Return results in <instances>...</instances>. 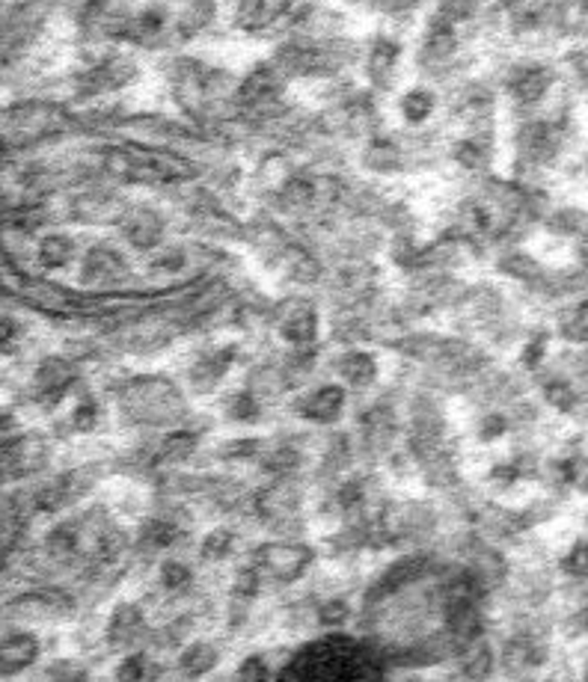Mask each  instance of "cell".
Masks as SVG:
<instances>
[{
  "mask_svg": "<svg viewBox=\"0 0 588 682\" xmlns=\"http://www.w3.org/2000/svg\"><path fill=\"white\" fill-rule=\"evenodd\" d=\"M381 650L363 638L327 632L291 655L277 682H383Z\"/></svg>",
  "mask_w": 588,
  "mask_h": 682,
  "instance_id": "cell-1",
  "label": "cell"
},
{
  "mask_svg": "<svg viewBox=\"0 0 588 682\" xmlns=\"http://www.w3.org/2000/svg\"><path fill=\"white\" fill-rule=\"evenodd\" d=\"M116 406L122 422L143 431H176L187 427V406L182 389L161 374H141V378L122 380L116 389Z\"/></svg>",
  "mask_w": 588,
  "mask_h": 682,
  "instance_id": "cell-2",
  "label": "cell"
},
{
  "mask_svg": "<svg viewBox=\"0 0 588 682\" xmlns=\"http://www.w3.org/2000/svg\"><path fill=\"white\" fill-rule=\"evenodd\" d=\"M81 600L65 585H33L28 590L12 593L3 606V618L10 627H60L65 620L78 618Z\"/></svg>",
  "mask_w": 588,
  "mask_h": 682,
  "instance_id": "cell-3",
  "label": "cell"
},
{
  "mask_svg": "<svg viewBox=\"0 0 588 682\" xmlns=\"http://www.w3.org/2000/svg\"><path fill=\"white\" fill-rule=\"evenodd\" d=\"M316 546L300 540V537H280V540H265V544L252 546L247 561L256 567V572L265 581V588H289L298 585L309 576V570L316 567Z\"/></svg>",
  "mask_w": 588,
  "mask_h": 682,
  "instance_id": "cell-4",
  "label": "cell"
},
{
  "mask_svg": "<svg viewBox=\"0 0 588 682\" xmlns=\"http://www.w3.org/2000/svg\"><path fill=\"white\" fill-rule=\"evenodd\" d=\"M65 128V113L54 104L30 102L16 104L3 113V140L10 146H28V143H39V140L54 137Z\"/></svg>",
  "mask_w": 588,
  "mask_h": 682,
  "instance_id": "cell-5",
  "label": "cell"
},
{
  "mask_svg": "<svg viewBox=\"0 0 588 682\" xmlns=\"http://www.w3.org/2000/svg\"><path fill=\"white\" fill-rule=\"evenodd\" d=\"M268 321L289 348H316L318 332H321V314L309 297H286L268 309Z\"/></svg>",
  "mask_w": 588,
  "mask_h": 682,
  "instance_id": "cell-6",
  "label": "cell"
},
{
  "mask_svg": "<svg viewBox=\"0 0 588 682\" xmlns=\"http://www.w3.org/2000/svg\"><path fill=\"white\" fill-rule=\"evenodd\" d=\"M152 623L149 614L141 602H120L116 609L107 614L102 629L104 644L111 647L113 653H131V650H143L152 644Z\"/></svg>",
  "mask_w": 588,
  "mask_h": 682,
  "instance_id": "cell-7",
  "label": "cell"
},
{
  "mask_svg": "<svg viewBox=\"0 0 588 682\" xmlns=\"http://www.w3.org/2000/svg\"><path fill=\"white\" fill-rule=\"evenodd\" d=\"M81 383V369L69 356H45L30 374V401L39 406H56Z\"/></svg>",
  "mask_w": 588,
  "mask_h": 682,
  "instance_id": "cell-8",
  "label": "cell"
},
{
  "mask_svg": "<svg viewBox=\"0 0 588 682\" xmlns=\"http://www.w3.org/2000/svg\"><path fill=\"white\" fill-rule=\"evenodd\" d=\"M51 463V445L39 434L19 431L16 436L3 440V480L19 484V480L39 478Z\"/></svg>",
  "mask_w": 588,
  "mask_h": 682,
  "instance_id": "cell-9",
  "label": "cell"
},
{
  "mask_svg": "<svg viewBox=\"0 0 588 682\" xmlns=\"http://www.w3.org/2000/svg\"><path fill=\"white\" fill-rule=\"evenodd\" d=\"M78 277L86 291H120L131 277L128 259L111 244H95L81 256Z\"/></svg>",
  "mask_w": 588,
  "mask_h": 682,
  "instance_id": "cell-10",
  "label": "cell"
},
{
  "mask_svg": "<svg viewBox=\"0 0 588 682\" xmlns=\"http://www.w3.org/2000/svg\"><path fill=\"white\" fill-rule=\"evenodd\" d=\"M348 389L342 383H321L295 401V415L316 427H333L345 415Z\"/></svg>",
  "mask_w": 588,
  "mask_h": 682,
  "instance_id": "cell-11",
  "label": "cell"
},
{
  "mask_svg": "<svg viewBox=\"0 0 588 682\" xmlns=\"http://www.w3.org/2000/svg\"><path fill=\"white\" fill-rule=\"evenodd\" d=\"M3 662H0V673L3 680H16L24 671H30L42 655V638L37 636V629L10 627L3 632Z\"/></svg>",
  "mask_w": 588,
  "mask_h": 682,
  "instance_id": "cell-12",
  "label": "cell"
},
{
  "mask_svg": "<svg viewBox=\"0 0 588 682\" xmlns=\"http://www.w3.org/2000/svg\"><path fill=\"white\" fill-rule=\"evenodd\" d=\"M122 238L131 249H141V252H158L164 247V235H167V220L161 217L155 208H131L125 211L120 223Z\"/></svg>",
  "mask_w": 588,
  "mask_h": 682,
  "instance_id": "cell-13",
  "label": "cell"
},
{
  "mask_svg": "<svg viewBox=\"0 0 588 682\" xmlns=\"http://www.w3.org/2000/svg\"><path fill=\"white\" fill-rule=\"evenodd\" d=\"M238 360V348L235 344H224V348H212V351H203L194 360V365L187 369V378H190V386L199 395H208L215 392L224 378L229 374V369Z\"/></svg>",
  "mask_w": 588,
  "mask_h": 682,
  "instance_id": "cell-14",
  "label": "cell"
},
{
  "mask_svg": "<svg viewBox=\"0 0 588 682\" xmlns=\"http://www.w3.org/2000/svg\"><path fill=\"white\" fill-rule=\"evenodd\" d=\"M333 374L345 389H372L381 378V365L374 360V353L363 351V348H351V351H342L333 360Z\"/></svg>",
  "mask_w": 588,
  "mask_h": 682,
  "instance_id": "cell-15",
  "label": "cell"
},
{
  "mask_svg": "<svg viewBox=\"0 0 588 682\" xmlns=\"http://www.w3.org/2000/svg\"><path fill=\"white\" fill-rule=\"evenodd\" d=\"M520 148L523 155L529 157L533 164H553L561 152V128L559 122L538 120L529 122L520 134Z\"/></svg>",
  "mask_w": 588,
  "mask_h": 682,
  "instance_id": "cell-16",
  "label": "cell"
},
{
  "mask_svg": "<svg viewBox=\"0 0 588 682\" xmlns=\"http://www.w3.org/2000/svg\"><path fill=\"white\" fill-rule=\"evenodd\" d=\"M220 664V647L208 638H190L182 650H176V673L182 680H203L208 673H215Z\"/></svg>",
  "mask_w": 588,
  "mask_h": 682,
  "instance_id": "cell-17",
  "label": "cell"
},
{
  "mask_svg": "<svg viewBox=\"0 0 588 682\" xmlns=\"http://www.w3.org/2000/svg\"><path fill=\"white\" fill-rule=\"evenodd\" d=\"M553 83H556V72L550 65H523V69H514L512 78H508V93L517 104H538L544 95L550 93Z\"/></svg>",
  "mask_w": 588,
  "mask_h": 682,
  "instance_id": "cell-18",
  "label": "cell"
},
{
  "mask_svg": "<svg viewBox=\"0 0 588 682\" xmlns=\"http://www.w3.org/2000/svg\"><path fill=\"white\" fill-rule=\"evenodd\" d=\"M78 259H81V249H78V240L72 235L51 231V235L39 238L37 261L42 270H65L72 268Z\"/></svg>",
  "mask_w": 588,
  "mask_h": 682,
  "instance_id": "cell-19",
  "label": "cell"
},
{
  "mask_svg": "<svg viewBox=\"0 0 588 682\" xmlns=\"http://www.w3.org/2000/svg\"><path fill=\"white\" fill-rule=\"evenodd\" d=\"M291 10V0H238V12L235 21L241 30H265L271 28L274 21L280 19L282 12Z\"/></svg>",
  "mask_w": 588,
  "mask_h": 682,
  "instance_id": "cell-20",
  "label": "cell"
},
{
  "mask_svg": "<svg viewBox=\"0 0 588 682\" xmlns=\"http://www.w3.org/2000/svg\"><path fill=\"white\" fill-rule=\"evenodd\" d=\"M360 614V609H354V602L348 597H324V600L312 602V618H316V627H321L324 632H342L345 627H351Z\"/></svg>",
  "mask_w": 588,
  "mask_h": 682,
  "instance_id": "cell-21",
  "label": "cell"
},
{
  "mask_svg": "<svg viewBox=\"0 0 588 682\" xmlns=\"http://www.w3.org/2000/svg\"><path fill=\"white\" fill-rule=\"evenodd\" d=\"M399 60H402L399 42H392V39L386 37L374 39L372 48H369V60H365V72H369V78H372L378 86H386V83L395 78Z\"/></svg>",
  "mask_w": 588,
  "mask_h": 682,
  "instance_id": "cell-22",
  "label": "cell"
},
{
  "mask_svg": "<svg viewBox=\"0 0 588 682\" xmlns=\"http://www.w3.org/2000/svg\"><path fill=\"white\" fill-rule=\"evenodd\" d=\"M113 676H116V682H158L161 664L149 653V647H143V650H131L122 655Z\"/></svg>",
  "mask_w": 588,
  "mask_h": 682,
  "instance_id": "cell-23",
  "label": "cell"
},
{
  "mask_svg": "<svg viewBox=\"0 0 588 682\" xmlns=\"http://www.w3.org/2000/svg\"><path fill=\"white\" fill-rule=\"evenodd\" d=\"M235 552H238V535L229 526H215L212 531H206V537L196 546L199 561L208 564V567L226 564Z\"/></svg>",
  "mask_w": 588,
  "mask_h": 682,
  "instance_id": "cell-24",
  "label": "cell"
},
{
  "mask_svg": "<svg viewBox=\"0 0 588 682\" xmlns=\"http://www.w3.org/2000/svg\"><path fill=\"white\" fill-rule=\"evenodd\" d=\"M556 330L565 341L577 344V348H588V297L574 300L556 314Z\"/></svg>",
  "mask_w": 588,
  "mask_h": 682,
  "instance_id": "cell-25",
  "label": "cell"
},
{
  "mask_svg": "<svg viewBox=\"0 0 588 682\" xmlns=\"http://www.w3.org/2000/svg\"><path fill=\"white\" fill-rule=\"evenodd\" d=\"M215 12H217L215 0H187V7L178 12V19L173 28H176V33L182 39H190L215 21Z\"/></svg>",
  "mask_w": 588,
  "mask_h": 682,
  "instance_id": "cell-26",
  "label": "cell"
},
{
  "mask_svg": "<svg viewBox=\"0 0 588 682\" xmlns=\"http://www.w3.org/2000/svg\"><path fill=\"white\" fill-rule=\"evenodd\" d=\"M434 107H437V95L425 90V86H416L411 93H404L402 99V116L408 125H425Z\"/></svg>",
  "mask_w": 588,
  "mask_h": 682,
  "instance_id": "cell-27",
  "label": "cell"
},
{
  "mask_svg": "<svg viewBox=\"0 0 588 682\" xmlns=\"http://www.w3.org/2000/svg\"><path fill=\"white\" fill-rule=\"evenodd\" d=\"M102 418H104L102 401L93 395H84V397H78L75 410H72V415H69V424H72V431H75V434H93V431L102 427Z\"/></svg>",
  "mask_w": 588,
  "mask_h": 682,
  "instance_id": "cell-28",
  "label": "cell"
},
{
  "mask_svg": "<svg viewBox=\"0 0 588 682\" xmlns=\"http://www.w3.org/2000/svg\"><path fill=\"white\" fill-rule=\"evenodd\" d=\"M559 570L568 576L574 585H588V537L574 540L559 558Z\"/></svg>",
  "mask_w": 588,
  "mask_h": 682,
  "instance_id": "cell-29",
  "label": "cell"
},
{
  "mask_svg": "<svg viewBox=\"0 0 588 682\" xmlns=\"http://www.w3.org/2000/svg\"><path fill=\"white\" fill-rule=\"evenodd\" d=\"M235 682H277L274 680L271 662L261 653H252L241 659L238 671H235Z\"/></svg>",
  "mask_w": 588,
  "mask_h": 682,
  "instance_id": "cell-30",
  "label": "cell"
},
{
  "mask_svg": "<svg viewBox=\"0 0 588 682\" xmlns=\"http://www.w3.org/2000/svg\"><path fill=\"white\" fill-rule=\"evenodd\" d=\"M455 157L467 166V169H478L482 164H487L491 146H487L485 140H464V143L455 148Z\"/></svg>",
  "mask_w": 588,
  "mask_h": 682,
  "instance_id": "cell-31",
  "label": "cell"
},
{
  "mask_svg": "<svg viewBox=\"0 0 588 682\" xmlns=\"http://www.w3.org/2000/svg\"><path fill=\"white\" fill-rule=\"evenodd\" d=\"M577 627L586 629V632H588V602L577 606Z\"/></svg>",
  "mask_w": 588,
  "mask_h": 682,
  "instance_id": "cell-32",
  "label": "cell"
},
{
  "mask_svg": "<svg viewBox=\"0 0 588 682\" xmlns=\"http://www.w3.org/2000/svg\"><path fill=\"white\" fill-rule=\"evenodd\" d=\"M582 682H588V653H586V662H582Z\"/></svg>",
  "mask_w": 588,
  "mask_h": 682,
  "instance_id": "cell-33",
  "label": "cell"
},
{
  "mask_svg": "<svg viewBox=\"0 0 588 682\" xmlns=\"http://www.w3.org/2000/svg\"><path fill=\"white\" fill-rule=\"evenodd\" d=\"M579 7H582V10H588V0H577Z\"/></svg>",
  "mask_w": 588,
  "mask_h": 682,
  "instance_id": "cell-34",
  "label": "cell"
},
{
  "mask_svg": "<svg viewBox=\"0 0 588 682\" xmlns=\"http://www.w3.org/2000/svg\"><path fill=\"white\" fill-rule=\"evenodd\" d=\"M503 3H520V0H503Z\"/></svg>",
  "mask_w": 588,
  "mask_h": 682,
  "instance_id": "cell-35",
  "label": "cell"
},
{
  "mask_svg": "<svg viewBox=\"0 0 588 682\" xmlns=\"http://www.w3.org/2000/svg\"><path fill=\"white\" fill-rule=\"evenodd\" d=\"M586 526H588V517H586Z\"/></svg>",
  "mask_w": 588,
  "mask_h": 682,
  "instance_id": "cell-36",
  "label": "cell"
},
{
  "mask_svg": "<svg viewBox=\"0 0 588 682\" xmlns=\"http://www.w3.org/2000/svg\"><path fill=\"white\" fill-rule=\"evenodd\" d=\"M158 682H167V680H158Z\"/></svg>",
  "mask_w": 588,
  "mask_h": 682,
  "instance_id": "cell-37",
  "label": "cell"
}]
</instances>
